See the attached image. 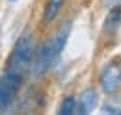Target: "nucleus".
<instances>
[{
  "label": "nucleus",
  "instance_id": "f257e3e1",
  "mask_svg": "<svg viewBox=\"0 0 121 115\" xmlns=\"http://www.w3.org/2000/svg\"><path fill=\"white\" fill-rule=\"evenodd\" d=\"M35 56V45H34V33L30 30L22 32L21 37L15 41L9 58L6 61V67H11V69H19L22 72H28L32 69V61Z\"/></svg>",
  "mask_w": 121,
  "mask_h": 115
},
{
  "label": "nucleus",
  "instance_id": "f03ea898",
  "mask_svg": "<svg viewBox=\"0 0 121 115\" xmlns=\"http://www.w3.org/2000/svg\"><path fill=\"white\" fill-rule=\"evenodd\" d=\"M24 76H26V72L19 71V69H11V67H6L4 72H2V82H0V106H2V113L4 115L8 113V110L11 108L17 93L22 89Z\"/></svg>",
  "mask_w": 121,
  "mask_h": 115
},
{
  "label": "nucleus",
  "instance_id": "7ed1b4c3",
  "mask_svg": "<svg viewBox=\"0 0 121 115\" xmlns=\"http://www.w3.org/2000/svg\"><path fill=\"white\" fill-rule=\"evenodd\" d=\"M99 89L104 95H116L121 89V58L108 59L99 71Z\"/></svg>",
  "mask_w": 121,
  "mask_h": 115
},
{
  "label": "nucleus",
  "instance_id": "20e7f679",
  "mask_svg": "<svg viewBox=\"0 0 121 115\" xmlns=\"http://www.w3.org/2000/svg\"><path fill=\"white\" fill-rule=\"evenodd\" d=\"M56 48H54V41L52 37L45 39L43 43L35 48V56H34V61H32V74L34 76H43L45 72L50 71V67L56 63Z\"/></svg>",
  "mask_w": 121,
  "mask_h": 115
},
{
  "label": "nucleus",
  "instance_id": "39448f33",
  "mask_svg": "<svg viewBox=\"0 0 121 115\" xmlns=\"http://www.w3.org/2000/svg\"><path fill=\"white\" fill-rule=\"evenodd\" d=\"M99 104V91L97 87H86L76 97V110L75 115H91V111Z\"/></svg>",
  "mask_w": 121,
  "mask_h": 115
},
{
  "label": "nucleus",
  "instance_id": "423d86ee",
  "mask_svg": "<svg viewBox=\"0 0 121 115\" xmlns=\"http://www.w3.org/2000/svg\"><path fill=\"white\" fill-rule=\"evenodd\" d=\"M65 2L67 0H45L43 13H41V24L43 26H50V24L56 22V19L60 17Z\"/></svg>",
  "mask_w": 121,
  "mask_h": 115
},
{
  "label": "nucleus",
  "instance_id": "0eeeda50",
  "mask_svg": "<svg viewBox=\"0 0 121 115\" xmlns=\"http://www.w3.org/2000/svg\"><path fill=\"white\" fill-rule=\"evenodd\" d=\"M119 26H121V2H117L108 9V13L104 17V24H103V32L114 33Z\"/></svg>",
  "mask_w": 121,
  "mask_h": 115
},
{
  "label": "nucleus",
  "instance_id": "6e6552de",
  "mask_svg": "<svg viewBox=\"0 0 121 115\" xmlns=\"http://www.w3.org/2000/svg\"><path fill=\"white\" fill-rule=\"evenodd\" d=\"M75 110H76V95L67 93V95H63L56 115H75Z\"/></svg>",
  "mask_w": 121,
  "mask_h": 115
},
{
  "label": "nucleus",
  "instance_id": "1a4fd4ad",
  "mask_svg": "<svg viewBox=\"0 0 121 115\" xmlns=\"http://www.w3.org/2000/svg\"><path fill=\"white\" fill-rule=\"evenodd\" d=\"M99 115H121V108L117 104L104 102V104H101V108H99Z\"/></svg>",
  "mask_w": 121,
  "mask_h": 115
},
{
  "label": "nucleus",
  "instance_id": "9d476101",
  "mask_svg": "<svg viewBox=\"0 0 121 115\" xmlns=\"http://www.w3.org/2000/svg\"><path fill=\"white\" fill-rule=\"evenodd\" d=\"M112 2H114V4H117V2H119V0H112Z\"/></svg>",
  "mask_w": 121,
  "mask_h": 115
},
{
  "label": "nucleus",
  "instance_id": "9b49d317",
  "mask_svg": "<svg viewBox=\"0 0 121 115\" xmlns=\"http://www.w3.org/2000/svg\"><path fill=\"white\" fill-rule=\"evenodd\" d=\"M11 2H13V0H11Z\"/></svg>",
  "mask_w": 121,
  "mask_h": 115
}]
</instances>
